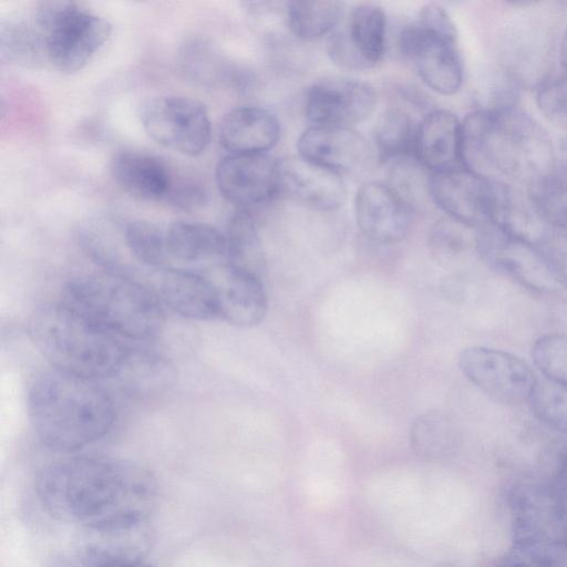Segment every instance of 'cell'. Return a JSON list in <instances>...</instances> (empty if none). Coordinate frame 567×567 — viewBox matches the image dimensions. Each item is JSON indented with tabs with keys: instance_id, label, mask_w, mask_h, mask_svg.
Segmentation results:
<instances>
[{
	"instance_id": "cell-1",
	"label": "cell",
	"mask_w": 567,
	"mask_h": 567,
	"mask_svg": "<svg viewBox=\"0 0 567 567\" xmlns=\"http://www.w3.org/2000/svg\"><path fill=\"white\" fill-rule=\"evenodd\" d=\"M41 503L55 517L97 532L143 522L155 504L151 474L125 460L74 455L45 466L37 478Z\"/></svg>"
},
{
	"instance_id": "cell-2",
	"label": "cell",
	"mask_w": 567,
	"mask_h": 567,
	"mask_svg": "<svg viewBox=\"0 0 567 567\" xmlns=\"http://www.w3.org/2000/svg\"><path fill=\"white\" fill-rule=\"evenodd\" d=\"M28 411L39 441L61 453H74L100 441L116 419L113 400L95 380L55 369L32 381Z\"/></svg>"
},
{
	"instance_id": "cell-3",
	"label": "cell",
	"mask_w": 567,
	"mask_h": 567,
	"mask_svg": "<svg viewBox=\"0 0 567 567\" xmlns=\"http://www.w3.org/2000/svg\"><path fill=\"white\" fill-rule=\"evenodd\" d=\"M462 154L467 169H494L528 185L556 164L547 132L516 106L470 113L462 122Z\"/></svg>"
},
{
	"instance_id": "cell-4",
	"label": "cell",
	"mask_w": 567,
	"mask_h": 567,
	"mask_svg": "<svg viewBox=\"0 0 567 567\" xmlns=\"http://www.w3.org/2000/svg\"><path fill=\"white\" fill-rule=\"evenodd\" d=\"M28 330L53 369L95 381L120 375L132 350L127 341L61 301L35 309Z\"/></svg>"
},
{
	"instance_id": "cell-5",
	"label": "cell",
	"mask_w": 567,
	"mask_h": 567,
	"mask_svg": "<svg viewBox=\"0 0 567 567\" xmlns=\"http://www.w3.org/2000/svg\"><path fill=\"white\" fill-rule=\"evenodd\" d=\"M61 302L127 342L155 338L164 323L158 298L117 270L71 278Z\"/></svg>"
},
{
	"instance_id": "cell-6",
	"label": "cell",
	"mask_w": 567,
	"mask_h": 567,
	"mask_svg": "<svg viewBox=\"0 0 567 567\" xmlns=\"http://www.w3.org/2000/svg\"><path fill=\"white\" fill-rule=\"evenodd\" d=\"M47 61L63 73L82 68L105 44L112 24L72 1L40 2L33 13Z\"/></svg>"
},
{
	"instance_id": "cell-7",
	"label": "cell",
	"mask_w": 567,
	"mask_h": 567,
	"mask_svg": "<svg viewBox=\"0 0 567 567\" xmlns=\"http://www.w3.org/2000/svg\"><path fill=\"white\" fill-rule=\"evenodd\" d=\"M401 52L433 91L451 95L463 82V62L456 27L439 4L424 6L400 35Z\"/></svg>"
},
{
	"instance_id": "cell-8",
	"label": "cell",
	"mask_w": 567,
	"mask_h": 567,
	"mask_svg": "<svg viewBox=\"0 0 567 567\" xmlns=\"http://www.w3.org/2000/svg\"><path fill=\"white\" fill-rule=\"evenodd\" d=\"M512 549L544 557L567 556V515L553 484L520 483L508 495Z\"/></svg>"
},
{
	"instance_id": "cell-9",
	"label": "cell",
	"mask_w": 567,
	"mask_h": 567,
	"mask_svg": "<svg viewBox=\"0 0 567 567\" xmlns=\"http://www.w3.org/2000/svg\"><path fill=\"white\" fill-rule=\"evenodd\" d=\"M506 186L465 167L430 175L432 202L468 228L493 224Z\"/></svg>"
},
{
	"instance_id": "cell-10",
	"label": "cell",
	"mask_w": 567,
	"mask_h": 567,
	"mask_svg": "<svg viewBox=\"0 0 567 567\" xmlns=\"http://www.w3.org/2000/svg\"><path fill=\"white\" fill-rule=\"evenodd\" d=\"M141 121L158 144L187 156L205 152L210 143L208 112L200 102L182 95H159L144 103Z\"/></svg>"
},
{
	"instance_id": "cell-11",
	"label": "cell",
	"mask_w": 567,
	"mask_h": 567,
	"mask_svg": "<svg viewBox=\"0 0 567 567\" xmlns=\"http://www.w3.org/2000/svg\"><path fill=\"white\" fill-rule=\"evenodd\" d=\"M475 249L488 267L534 293H550L559 285L539 246L493 225L478 229Z\"/></svg>"
},
{
	"instance_id": "cell-12",
	"label": "cell",
	"mask_w": 567,
	"mask_h": 567,
	"mask_svg": "<svg viewBox=\"0 0 567 567\" xmlns=\"http://www.w3.org/2000/svg\"><path fill=\"white\" fill-rule=\"evenodd\" d=\"M464 377L494 402L515 406L529 402L537 379L520 358L498 349L468 347L457 359Z\"/></svg>"
},
{
	"instance_id": "cell-13",
	"label": "cell",
	"mask_w": 567,
	"mask_h": 567,
	"mask_svg": "<svg viewBox=\"0 0 567 567\" xmlns=\"http://www.w3.org/2000/svg\"><path fill=\"white\" fill-rule=\"evenodd\" d=\"M385 49V14L373 3H360L350 11L347 25L330 33L327 52L340 68L364 70L375 66Z\"/></svg>"
},
{
	"instance_id": "cell-14",
	"label": "cell",
	"mask_w": 567,
	"mask_h": 567,
	"mask_svg": "<svg viewBox=\"0 0 567 567\" xmlns=\"http://www.w3.org/2000/svg\"><path fill=\"white\" fill-rule=\"evenodd\" d=\"M377 103L368 83L350 78L331 76L313 83L307 92L305 112L313 125L344 126L368 118Z\"/></svg>"
},
{
	"instance_id": "cell-15",
	"label": "cell",
	"mask_w": 567,
	"mask_h": 567,
	"mask_svg": "<svg viewBox=\"0 0 567 567\" xmlns=\"http://www.w3.org/2000/svg\"><path fill=\"white\" fill-rule=\"evenodd\" d=\"M215 176L228 202L251 209L279 193L280 161L267 153L229 154L217 164Z\"/></svg>"
},
{
	"instance_id": "cell-16",
	"label": "cell",
	"mask_w": 567,
	"mask_h": 567,
	"mask_svg": "<svg viewBox=\"0 0 567 567\" xmlns=\"http://www.w3.org/2000/svg\"><path fill=\"white\" fill-rule=\"evenodd\" d=\"M298 155L339 175L365 171L377 159L364 136L344 126L312 125L299 137Z\"/></svg>"
},
{
	"instance_id": "cell-17",
	"label": "cell",
	"mask_w": 567,
	"mask_h": 567,
	"mask_svg": "<svg viewBox=\"0 0 567 567\" xmlns=\"http://www.w3.org/2000/svg\"><path fill=\"white\" fill-rule=\"evenodd\" d=\"M206 275L215 289L220 319L238 328H251L262 321L268 299L260 277L227 261Z\"/></svg>"
},
{
	"instance_id": "cell-18",
	"label": "cell",
	"mask_w": 567,
	"mask_h": 567,
	"mask_svg": "<svg viewBox=\"0 0 567 567\" xmlns=\"http://www.w3.org/2000/svg\"><path fill=\"white\" fill-rule=\"evenodd\" d=\"M355 220L360 231L381 245L403 240L411 226V209L388 185L365 182L357 190Z\"/></svg>"
},
{
	"instance_id": "cell-19",
	"label": "cell",
	"mask_w": 567,
	"mask_h": 567,
	"mask_svg": "<svg viewBox=\"0 0 567 567\" xmlns=\"http://www.w3.org/2000/svg\"><path fill=\"white\" fill-rule=\"evenodd\" d=\"M279 193L313 209L334 210L344 203L347 187L341 175L298 155L280 161Z\"/></svg>"
},
{
	"instance_id": "cell-20",
	"label": "cell",
	"mask_w": 567,
	"mask_h": 567,
	"mask_svg": "<svg viewBox=\"0 0 567 567\" xmlns=\"http://www.w3.org/2000/svg\"><path fill=\"white\" fill-rule=\"evenodd\" d=\"M414 156L431 174L465 167L458 118L446 110L429 113L417 126Z\"/></svg>"
},
{
	"instance_id": "cell-21",
	"label": "cell",
	"mask_w": 567,
	"mask_h": 567,
	"mask_svg": "<svg viewBox=\"0 0 567 567\" xmlns=\"http://www.w3.org/2000/svg\"><path fill=\"white\" fill-rule=\"evenodd\" d=\"M279 137L280 124L276 115L258 106L230 110L219 126V143L229 154L267 153Z\"/></svg>"
},
{
	"instance_id": "cell-22",
	"label": "cell",
	"mask_w": 567,
	"mask_h": 567,
	"mask_svg": "<svg viewBox=\"0 0 567 567\" xmlns=\"http://www.w3.org/2000/svg\"><path fill=\"white\" fill-rule=\"evenodd\" d=\"M159 296L172 311L184 318H219L215 289L206 274L186 268H168L161 278Z\"/></svg>"
},
{
	"instance_id": "cell-23",
	"label": "cell",
	"mask_w": 567,
	"mask_h": 567,
	"mask_svg": "<svg viewBox=\"0 0 567 567\" xmlns=\"http://www.w3.org/2000/svg\"><path fill=\"white\" fill-rule=\"evenodd\" d=\"M115 183L130 196L140 200L166 198L173 178L161 158L140 152H120L111 163Z\"/></svg>"
},
{
	"instance_id": "cell-24",
	"label": "cell",
	"mask_w": 567,
	"mask_h": 567,
	"mask_svg": "<svg viewBox=\"0 0 567 567\" xmlns=\"http://www.w3.org/2000/svg\"><path fill=\"white\" fill-rule=\"evenodd\" d=\"M165 235L171 259L188 264L227 261L226 236L212 225L178 220L169 225Z\"/></svg>"
},
{
	"instance_id": "cell-25",
	"label": "cell",
	"mask_w": 567,
	"mask_h": 567,
	"mask_svg": "<svg viewBox=\"0 0 567 567\" xmlns=\"http://www.w3.org/2000/svg\"><path fill=\"white\" fill-rule=\"evenodd\" d=\"M546 43L530 25H514L504 33L502 41L503 71L517 84L543 82L542 71L546 64Z\"/></svg>"
},
{
	"instance_id": "cell-26",
	"label": "cell",
	"mask_w": 567,
	"mask_h": 567,
	"mask_svg": "<svg viewBox=\"0 0 567 567\" xmlns=\"http://www.w3.org/2000/svg\"><path fill=\"white\" fill-rule=\"evenodd\" d=\"M225 236L227 262L261 278L265 256L251 209L238 208L229 219Z\"/></svg>"
},
{
	"instance_id": "cell-27",
	"label": "cell",
	"mask_w": 567,
	"mask_h": 567,
	"mask_svg": "<svg viewBox=\"0 0 567 567\" xmlns=\"http://www.w3.org/2000/svg\"><path fill=\"white\" fill-rule=\"evenodd\" d=\"M417 127L411 116L401 109L385 110L373 127L377 159L381 163L414 156Z\"/></svg>"
},
{
	"instance_id": "cell-28",
	"label": "cell",
	"mask_w": 567,
	"mask_h": 567,
	"mask_svg": "<svg viewBox=\"0 0 567 567\" xmlns=\"http://www.w3.org/2000/svg\"><path fill=\"white\" fill-rule=\"evenodd\" d=\"M344 3L331 0H295L287 3V24L292 34L310 41L331 33L340 22Z\"/></svg>"
},
{
	"instance_id": "cell-29",
	"label": "cell",
	"mask_w": 567,
	"mask_h": 567,
	"mask_svg": "<svg viewBox=\"0 0 567 567\" xmlns=\"http://www.w3.org/2000/svg\"><path fill=\"white\" fill-rule=\"evenodd\" d=\"M528 187V199L540 218L554 228L566 230L567 166L555 164Z\"/></svg>"
},
{
	"instance_id": "cell-30",
	"label": "cell",
	"mask_w": 567,
	"mask_h": 567,
	"mask_svg": "<svg viewBox=\"0 0 567 567\" xmlns=\"http://www.w3.org/2000/svg\"><path fill=\"white\" fill-rule=\"evenodd\" d=\"M0 51L2 61L17 65H37L47 60L42 38L33 21L9 20L2 23Z\"/></svg>"
},
{
	"instance_id": "cell-31",
	"label": "cell",
	"mask_w": 567,
	"mask_h": 567,
	"mask_svg": "<svg viewBox=\"0 0 567 567\" xmlns=\"http://www.w3.org/2000/svg\"><path fill=\"white\" fill-rule=\"evenodd\" d=\"M430 175L415 156L403 157L391 162L388 185L411 210L422 208L426 198L432 202Z\"/></svg>"
},
{
	"instance_id": "cell-32",
	"label": "cell",
	"mask_w": 567,
	"mask_h": 567,
	"mask_svg": "<svg viewBox=\"0 0 567 567\" xmlns=\"http://www.w3.org/2000/svg\"><path fill=\"white\" fill-rule=\"evenodd\" d=\"M125 241L132 255L143 265L166 270L172 268L166 235L155 224L134 220L125 228Z\"/></svg>"
},
{
	"instance_id": "cell-33",
	"label": "cell",
	"mask_w": 567,
	"mask_h": 567,
	"mask_svg": "<svg viewBox=\"0 0 567 567\" xmlns=\"http://www.w3.org/2000/svg\"><path fill=\"white\" fill-rule=\"evenodd\" d=\"M451 425L447 417L440 412L420 414L410 429L411 449L422 458L439 456L452 435Z\"/></svg>"
},
{
	"instance_id": "cell-34",
	"label": "cell",
	"mask_w": 567,
	"mask_h": 567,
	"mask_svg": "<svg viewBox=\"0 0 567 567\" xmlns=\"http://www.w3.org/2000/svg\"><path fill=\"white\" fill-rule=\"evenodd\" d=\"M178 63L185 76L198 84H214L219 80V58L205 39L187 40L179 51Z\"/></svg>"
},
{
	"instance_id": "cell-35",
	"label": "cell",
	"mask_w": 567,
	"mask_h": 567,
	"mask_svg": "<svg viewBox=\"0 0 567 567\" xmlns=\"http://www.w3.org/2000/svg\"><path fill=\"white\" fill-rule=\"evenodd\" d=\"M529 403L540 421L567 434V385L547 379L537 381Z\"/></svg>"
},
{
	"instance_id": "cell-36",
	"label": "cell",
	"mask_w": 567,
	"mask_h": 567,
	"mask_svg": "<svg viewBox=\"0 0 567 567\" xmlns=\"http://www.w3.org/2000/svg\"><path fill=\"white\" fill-rule=\"evenodd\" d=\"M535 365L549 381L567 385V334L539 337L532 348Z\"/></svg>"
},
{
	"instance_id": "cell-37",
	"label": "cell",
	"mask_w": 567,
	"mask_h": 567,
	"mask_svg": "<svg viewBox=\"0 0 567 567\" xmlns=\"http://www.w3.org/2000/svg\"><path fill=\"white\" fill-rule=\"evenodd\" d=\"M54 567H151L142 558L120 549L85 547L63 556Z\"/></svg>"
},
{
	"instance_id": "cell-38",
	"label": "cell",
	"mask_w": 567,
	"mask_h": 567,
	"mask_svg": "<svg viewBox=\"0 0 567 567\" xmlns=\"http://www.w3.org/2000/svg\"><path fill=\"white\" fill-rule=\"evenodd\" d=\"M536 101L548 121L567 127V73L543 80L537 90Z\"/></svg>"
},
{
	"instance_id": "cell-39",
	"label": "cell",
	"mask_w": 567,
	"mask_h": 567,
	"mask_svg": "<svg viewBox=\"0 0 567 567\" xmlns=\"http://www.w3.org/2000/svg\"><path fill=\"white\" fill-rule=\"evenodd\" d=\"M466 226L451 219H441L433 226L430 234V245L441 257L451 258L462 254L468 245L463 231Z\"/></svg>"
},
{
	"instance_id": "cell-40",
	"label": "cell",
	"mask_w": 567,
	"mask_h": 567,
	"mask_svg": "<svg viewBox=\"0 0 567 567\" xmlns=\"http://www.w3.org/2000/svg\"><path fill=\"white\" fill-rule=\"evenodd\" d=\"M559 285L567 288V233L550 230L539 245Z\"/></svg>"
},
{
	"instance_id": "cell-41",
	"label": "cell",
	"mask_w": 567,
	"mask_h": 567,
	"mask_svg": "<svg viewBox=\"0 0 567 567\" xmlns=\"http://www.w3.org/2000/svg\"><path fill=\"white\" fill-rule=\"evenodd\" d=\"M166 198L181 209L194 210L206 203L207 194L199 184L183 181L177 184L173 182Z\"/></svg>"
},
{
	"instance_id": "cell-42",
	"label": "cell",
	"mask_w": 567,
	"mask_h": 567,
	"mask_svg": "<svg viewBox=\"0 0 567 567\" xmlns=\"http://www.w3.org/2000/svg\"><path fill=\"white\" fill-rule=\"evenodd\" d=\"M499 567H567L564 559L536 556L509 549Z\"/></svg>"
},
{
	"instance_id": "cell-43",
	"label": "cell",
	"mask_w": 567,
	"mask_h": 567,
	"mask_svg": "<svg viewBox=\"0 0 567 567\" xmlns=\"http://www.w3.org/2000/svg\"><path fill=\"white\" fill-rule=\"evenodd\" d=\"M553 485L559 495L567 501V449L559 460Z\"/></svg>"
},
{
	"instance_id": "cell-44",
	"label": "cell",
	"mask_w": 567,
	"mask_h": 567,
	"mask_svg": "<svg viewBox=\"0 0 567 567\" xmlns=\"http://www.w3.org/2000/svg\"><path fill=\"white\" fill-rule=\"evenodd\" d=\"M560 63L567 70V29L560 45Z\"/></svg>"
},
{
	"instance_id": "cell-45",
	"label": "cell",
	"mask_w": 567,
	"mask_h": 567,
	"mask_svg": "<svg viewBox=\"0 0 567 567\" xmlns=\"http://www.w3.org/2000/svg\"><path fill=\"white\" fill-rule=\"evenodd\" d=\"M564 155H565V159H566V164L565 165L567 166V138H566V141L564 143Z\"/></svg>"
},
{
	"instance_id": "cell-46",
	"label": "cell",
	"mask_w": 567,
	"mask_h": 567,
	"mask_svg": "<svg viewBox=\"0 0 567 567\" xmlns=\"http://www.w3.org/2000/svg\"><path fill=\"white\" fill-rule=\"evenodd\" d=\"M560 497H561V496H560ZM561 498H563V497H561ZM563 501H564V504H565V507H566V515H567V501H565L564 498H563Z\"/></svg>"
}]
</instances>
